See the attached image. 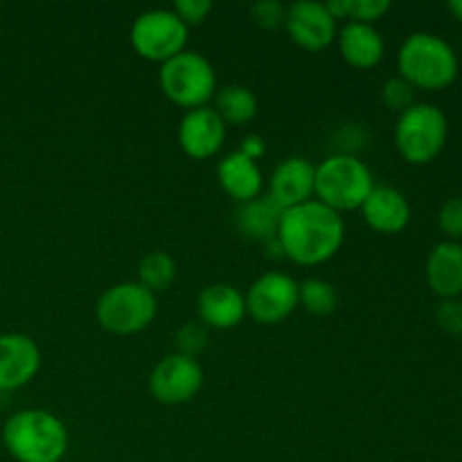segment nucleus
I'll list each match as a JSON object with an SVG mask.
<instances>
[{"label":"nucleus","instance_id":"nucleus-1","mask_svg":"<svg viewBox=\"0 0 462 462\" xmlns=\"http://www.w3.org/2000/svg\"><path fill=\"white\" fill-rule=\"evenodd\" d=\"M275 242L282 255L293 264H325L341 251L346 242V221L337 210L311 199L282 212Z\"/></svg>","mask_w":462,"mask_h":462},{"label":"nucleus","instance_id":"nucleus-2","mask_svg":"<svg viewBox=\"0 0 462 462\" xmlns=\"http://www.w3.org/2000/svg\"><path fill=\"white\" fill-rule=\"evenodd\" d=\"M3 445L16 462H61L70 436L61 420L45 409H23L3 424Z\"/></svg>","mask_w":462,"mask_h":462},{"label":"nucleus","instance_id":"nucleus-3","mask_svg":"<svg viewBox=\"0 0 462 462\" xmlns=\"http://www.w3.org/2000/svg\"><path fill=\"white\" fill-rule=\"evenodd\" d=\"M402 79L413 88L442 90L458 77V54L442 36L431 32H415L397 52Z\"/></svg>","mask_w":462,"mask_h":462},{"label":"nucleus","instance_id":"nucleus-4","mask_svg":"<svg viewBox=\"0 0 462 462\" xmlns=\"http://www.w3.org/2000/svg\"><path fill=\"white\" fill-rule=\"evenodd\" d=\"M374 189L373 171L352 153H334L316 165L314 197L338 215L359 210Z\"/></svg>","mask_w":462,"mask_h":462},{"label":"nucleus","instance_id":"nucleus-5","mask_svg":"<svg viewBox=\"0 0 462 462\" xmlns=\"http://www.w3.org/2000/svg\"><path fill=\"white\" fill-rule=\"evenodd\" d=\"M158 314V298L140 282H120L99 296L95 316L104 332L134 337L144 332Z\"/></svg>","mask_w":462,"mask_h":462},{"label":"nucleus","instance_id":"nucleus-6","mask_svg":"<svg viewBox=\"0 0 462 462\" xmlns=\"http://www.w3.org/2000/svg\"><path fill=\"white\" fill-rule=\"evenodd\" d=\"M449 138V122L436 104L415 102L400 116L395 125V144L411 165H427L436 161Z\"/></svg>","mask_w":462,"mask_h":462},{"label":"nucleus","instance_id":"nucleus-7","mask_svg":"<svg viewBox=\"0 0 462 462\" xmlns=\"http://www.w3.org/2000/svg\"><path fill=\"white\" fill-rule=\"evenodd\" d=\"M158 81L165 97L188 111L208 106V102L217 95L215 68L203 54L189 50L162 63Z\"/></svg>","mask_w":462,"mask_h":462},{"label":"nucleus","instance_id":"nucleus-8","mask_svg":"<svg viewBox=\"0 0 462 462\" xmlns=\"http://www.w3.org/2000/svg\"><path fill=\"white\" fill-rule=\"evenodd\" d=\"M189 27L171 9H149L134 21L129 32L131 48L140 59L167 63L185 52Z\"/></svg>","mask_w":462,"mask_h":462},{"label":"nucleus","instance_id":"nucleus-9","mask_svg":"<svg viewBox=\"0 0 462 462\" xmlns=\"http://www.w3.org/2000/svg\"><path fill=\"white\" fill-rule=\"evenodd\" d=\"M244 298H246V314L260 325L282 323L300 305L298 282L291 275L278 271L260 275Z\"/></svg>","mask_w":462,"mask_h":462},{"label":"nucleus","instance_id":"nucleus-10","mask_svg":"<svg viewBox=\"0 0 462 462\" xmlns=\"http://www.w3.org/2000/svg\"><path fill=\"white\" fill-rule=\"evenodd\" d=\"M203 386V368L197 359L174 352L158 361L149 374V393L165 406H180L192 402Z\"/></svg>","mask_w":462,"mask_h":462},{"label":"nucleus","instance_id":"nucleus-11","mask_svg":"<svg viewBox=\"0 0 462 462\" xmlns=\"http://www.w3.org/2000/svg\"><path fill=\"white\" fill-rule=\"evenodd\" d=\"M337 18L323 3L298 0L287 7V34L307 52H320L337 41Z\"/></svg>","mask_w":462,"mask_h":462},{"label":"nucleus","instance_id":"nucleus-12","mask_svg":"<svg viewBox=\"0 0 462 462\" xmlns=\"http://www.w3.org/2000/svg\"><path fill=\"white\" fill-rule=\"evenodd\" d=\"M41 370V350L27 334H0V393L27 386Z\"/></svg>","mask_w":462,"mask_h":462},{"label":"nucleus","instance_id":"nucleus-13","mask_svg":"<svg viewBox=\"0 0 462 462\" xmlns=\"http://www.w3.org/2000/svg\"><path fill=\"white\" fill-rule=\"evenodd\" d=\"M226 129L228 126L212 106L185 111L179 125V144L185 156L194 158V161H208L224 147Z\"/></svg>","mask_w":462,"mask_h":462},{"label":"nucleus","instance_id":"nucleus-14","mask_svg":"<svg viewBox=\"0 0 462 462\" xmlns=\"http://www.w3.org/2000/svg\"><path fill=\"white\" fill-rule=\"evenodd\" d=\"M314 180L316 165H311L307 158H284L271 174L269 197L282 210H291L314 199Z\"/></svg>","mask_w":462,"mask_h":462},{"label":"nucleus","instance_id":"nucleus-15","mask_svg":"<svg viewBox=\"0 0 462 462\" xmlns=\"http://www.w3.org/2000/svg\"><path fill=\"white\" fill-rule=\"evenodd\" d=\"M197 311L203 328L235 329L246 319V298L233 284H210L199 293Z\"/></svg>","mask_w":462,"mask_h":462},{"label":"nucleus","instance_id":"nucleus-16","mask_svg":"<svg viewBox=\"0 0 462 462\" xmlns=\"http://www.w3.org/2000/svg\"><path fill=\"white\" fill-rule=\"evenodd\" d=\"M359 210L365 224L382 235L402 233L411 221L409 199L391 185H374Z\"/></svg>","mask_w":462,"mask_h":462},{"label":"nucleus","instance_id":"nucleus-17","mask_svg":"<svg viewBox=\"0 0 462 462\" xmlns=\"http://www.w3.org/2000/svg\"><path fill=\"white\" fill-rule=\"evenodd\" d=\"M338 52L347 66L356 70H370L379 66L386 54V43H383L382 32L374 25H364V23H346L337 34Z\"/></svg>","mask_w":462,"mask_h":462},{"label":"nucleus","instance_id":"nucleus-18","mask_svg":"<svg viewBox=\"0 0 462 462\" xmlns=\"http://www.w3.org/2000/svg\"><path fill=\"white\" fill-rule=\"evenodd\" d=\"M427 282L442 300L458 298L462 293V244L445 242L436 244L427 260Z\"/></svg>","mask_w":462,"mask_h":462},{"label":"nucleus","instance_id":"nucleus-19","mask_svg":"<svg viewBox=\"0 0 462 462\" xmlns=\"http://www.w3.org/2000/svg\"><path fill=\"white\" fill-rule=\"evenodd\" d=\"M217 179H219L221 189L239 206L262 197V188H264V176L257 162L244 156L242 152H233L221 158L217 167Z\"/></svg>","mask_w":462,"mask_h":462},{"label":"nucleus","instance_id":"nucleus-20","mask_svg":"<svg viewBox=\"0 0 462 462\" xmlns=\"http://www.w3.org/2000/svg\"><path fill=\"white\" fill-rule=\"evenodd\" d=\"M282 212V208L266 194V197H257L253 201L242 203L237 217H235V224L244 237L253 239V242L271 244L278 237Z\"/></svg>","mask_w":462,"mask_h":462},{"label":"nucleus","instance_id":"nucleus-21","mask_svg":"<svg viewBox=\"0 0 462 462\" xmlns=\"http://www.w3.org/2000/svg\"><path fill=\"white\" fill-rule=\"evenodd\" d=\"M212 108L224 120L226 126H244L255 120L257 97L246 86H224L221 90H217L215 106Z\"/></svg>","mask_w":462,"mask_h":462},{"label":"nucleus","instance_id":"nucleus-22","mask_svg":"<svg viewBox=\"0 0 462 462\" xmlns=\"http://www.w3.org/2000/svg\"><path fill=\"white\" fill-rule=\"evenodd\" d=\"M176 280L174 257L162 251H153L144 255L138 264V282L152 293H161L170 289Z\"/></svg>","mask_w":462,"mask_h":462},{"label":"nucleus","instance_id":"nucleus-23","mask_svg":"<svg viewBox=\"0 0 462 462\" xmlns=\"http://www.w3.org/2000/svg\"><path fill=\"white\" fill-rule=\"evenodd\" d=\"M298 298L302 310L311 316H329L338 307V291L332 282L320 278H310L298 284Z\"/></svg>","mask_w":462,"mask_h":462},{"label":"nucleus","instance_id":"nucleus-24","mask_svg":"<svg viewBox=\"0 0 462 462\" xmlns=\"http://www.w3.org/2000/svg\"><path fill=\"white\" fill-rule=\"evenodd\" d=\"M325 5L337 21L343 18L346 23H364V25H374L391 9L388 0H334Z\"/></svg>","mask_w":462,"mask_h":462},{"label":"nucleus","instance_id":"nucleus-25","mask_svg":"<svg viewBox=\"0 0 462 462\" xmlns=\"http://www.w3.org/2000/svg\"><path fill=\"white\" fill-rule=\"evenodd\" d=\"M382 102L388 111H395L402 116V113L409 111L415 104V88L409 81L402 79V77H393V79L383 84Z\"/></svg>","mask_w":462,"mask_h":462},{"label":"nucleus","instance_id":"nucleus-26","mask_svg":"<svg viewBox=\"0 0 462 462\" xmlns=\"http://www.w3.org/2000/svg\"><path fill=\"white\" fill-rule=\"evenodd\" d=\"M248 14H251V21L266 32L280 30L287 21V7L278 0H260V3L251 5Z\"/></svg>","mask_w":462,"mask_h":462},{"label":"nucleus","instance_id":"nucleus-27","mask_svg":"<svg viewBox=\"0 0 462 462\" xmlns=\"http://www.w3.org/2000/svg\"><path fill=\"white\" fill-rule=\"evenodd\" d=\"M206 343H208V328H203L201 323H185L183 328L176 332L179 355L197 359L199 352L206 350Z\"/></svg>","mask_w":462,"mask_h":462},{"label":"nucleus","instance_id":"nucleus-28","mask_svg":"<svg viewBox=\"0 0 462 462\" xmlns=\"http://www.w3.org/2000/svg\"><path fill=\"white\" fill-rule=\"evenodd\" d=\"M438 226L451 242L462 239V197H454L442 203L440 212H438Z\"/></svg>","mask_w":462,"mask_h":462},{"label":"nucleus","instance_id":"nucleus-29","mask_svg":"<svg viewBox=\"0 0 462 462\" xmlns=\"http://www.w3.org/2000/svg\"><path fill=\"white\" fill-rule=\"evenodd\" d=\"M436 320L447 334L462 337V300H458V298L442 300L436 310Z\"/></svg>","mask_w":462,"mask_h":462},{"label":"nucleus","instance_id":"nucleus-30","mask_svg":"<svg viewBox=\"0 0 462 462\" xmlns=\"http://www.w3.org/2000/svg\"><path fill=\"white\" fill-rule=\"evenodd\" d=\"M171 12L185 23V25H201L212 12L210 0H176Z\"/></svg>","mask_w":462,"mask_h":462},{"label":"nucleus","instance_id":"nucleus-31","mask_svg":"<svg viewBox=\"0 0 462 462\" xmlns=\"http://www.w3.org/2000/svg\"><path fill=\"white\" fill-rule=\"evenodd\" d=\"M237 152H242L244 156H248L251 161L257 162L266 153V140L257 134H248L246 138L242 140V144H239Z\"/></svg>","mask_w":462,"mask_h":462},{"label":"nucleus","instance_id":"nucleus-32","mask_svg":"<svg viewBox=\"0 0 462 462\" xmlns=\"http://www.w3.org/2000/svg\"><path fill=\"white\" fill-rule=\"evenodd\" d=\"M447 9L451 12V16L458 18V21L462 23V0H451V3L447 5Z\"/></svg>","mask_w":462,"mask_h":462}]
</instances>
